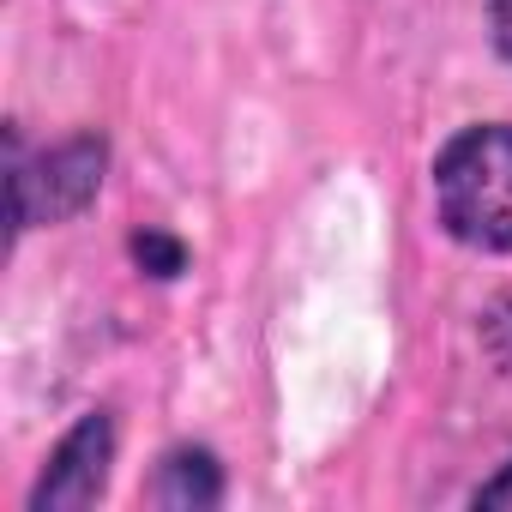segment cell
I'll use <instances>...</instances> for the list:
<instances>
[{"instance_id":"obj_1","label":"cell","mask_w":512,"mask_h":512,"mask_svg":"<svg viewBox=\"0 0 512 512\" xmlns=\"http://www.w3.org/2000/svg\"><path fill=\"white\" fill-rule=\"evenodd\" d=\"M440 223L482 253H512V127L482 121L446 139L434 157Z\"/></svg>"},{"instance_id":"obj_4","label":"cell","mask_w":512,"mask_h":512,"mask_svg":"<svg viewBox=\"0 0 512 512\" xmlns=\"http://www.w3.org/2000/svg\"><path fill=\"white\" fill-rule=\"evenodd\" d=\"M151 500H163V506H211L217 500V464H211V452H169L163 476L151 482Z\"/></svg>"},{"instance_id":"obj_2","label":"cell","mask_w":512,"mask_h":512,"mask_svg":"<svg viewBox=\"0 0 512 512\" xmlns=\"http://www.w3.org/2000/svg\"><path fill=\"white\" fill-rule=\"evenodd\" d=\"M43 187V199L31 205V217L25 223H37V217H67V211H79L97 187H103V145H91V139H73V145H61V151H49L37 169H13V205L19 199H31Z\"/></svg>"},{"instance_id":"obj_5","label":"cell","mask_w":512,"mask_h":512,"mask_svg":"<svg viewBox=\"0 0 512 512\" xmlns=\"http://www.w3.org/2000/svg\"><path fill=\"white\" fill-rule=\"evenodd\" d=\"M488 25H494V49L512 61V0H488Z\"/></svg>"},{"instance_id":"obj_3","label":"cell","mask_w":512,"mask_h":512,"mask_svg":"<svg viewBox=\"0 0 512 512\" xmlns=\"http://www.w3.org/2000/svg\"><path fill=\"white\" fill-rule=\"evenodd\" d=\"M109 452H115V434H109V416H85L61 452L49 458L31 506H91L103 494V470H109Z\"/></svg>"},{"instance_id":"obj_6","label":"cell","mask_w":512,"mask_h":512,"mask_svg":"<svg viewBox=\"0 0 512 512\" xmlns=\"http://www.w3.org/2000/svg\"><path fill=\"white\" fill-rule=\"evenodd\" d=\"M476 506H512V464H506V476H494L488 488H476Z\"/></svg>"}]
</instances>
